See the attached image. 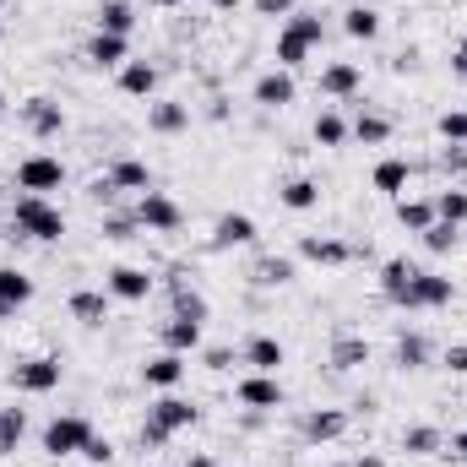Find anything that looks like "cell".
<instances>
[{
	"label": "cell",
	"instance_id": "3",
	"mask_svg": "<svg viewBox=\"0 0 467 467\" xmlns=\"http://www.w3.org/2000/svg\"><path fill=\"white\" fill-rule=\"evenodd\" d=\"M60 185H66V163H60V158L27 152V158L16 163V191H22V196H49V191H60Z\"/></svg>",
	"mask_w": 467,
	"mask_h": 467
},
{
	"label": "cell",
	"instance_id": "25",
	"mask_svg": "<svg viewBox=\"0 0 467 467\" xmlns=\"http://www.w3.org/2000/svg\"><path fill=\"white\" fill-rule=\"evenodd\" d=\"M397 223L408 234H424L435 223V196H397Z\"/></svg>",
	"mask_w": 467,
	"mask_h": 467
},
{
	"label": "cell",
	"instance_id": "57",
	"mask_svg": "<svg viewBox=\"0 0 467 467\" xmlns=\"http://www.w3.org/2000/svg\"><path fill=\"white\" fill-rule=\"evenodd\" d=\"M213 5H218V11H239V5H244V0H213Z\"/></svg>",
	"mask_w": 467,
	"mask_h": 467
},
{
	"label": "cell",
	"instance_id": "38",
	"mask_svg": "<svg viewBox=\"0 0 467 467\" xmlns=\"http://www.w3.org/2000/svg\"><path fill=\"white\" fill-rule=\"evenodd\" d=\"M0 299H5V305H16V310H22V305H27V299H33V277H27V272H22V266H0Z\"/></svg>",
	"mask_w": 467,
	"mask_h": 467
},
{
	"label": "cell",
	"instance_id": "45",
	"mask_svg": "<svg viewBox=\"0 0 467 467\" xmlns=\"http://www.w3.org/2000/svg\"><path fill=\"white\" fill-rule=\"evenodd\" d=\"M202 364L223 375V369H234V364H244V353H239V348H223V343H218V348H202Z\"/></svg>",
	"mask_w": 467,
	"mask_h": 467
},
{
	"label": "cell",
	"instance_id": "8",
	"mask_svg": "<svg viewBox=\"0 0 467 467\" xmlns=\"http://www.w3.org/2000/svg\"><path fill=\"white\" fill-rule=\"evenodd\" d=\"M104 294L109 299H125V305H141L152 294V272L147 266H109L104 272Z\"/></svg>",
	"mask_w": 467,
	"mask_h": 467
},
{
	"label": "cell",
	"instance_id": "60",
	"mask_svg": "<svg viewBox=\"0 0 467 467\" xmlns=\"http://www.w3.org/2000/svg\"><path fill=\"white\" fill-rule=\"evenodd\" d=\"M321 467H348V462H321Z\"/></svg>",
	"mask_w": 467,
	"mask_h": 467
},
{
	"label": "cell",
	"instance_id": "54",
	"mask_svg": "<svg viewBox=\"0 0 467 467\" xmlns=\"http://www.w3.org/2000/svg\"><path fill=\"white\" fill-rule=\"evenodd\" d=\"M353 467H386V457H375V451H364V457H358Z\"/></svg>",
	"mask_w": 467,
	"mask_h": 467
},
{
	"label": "cell",
	"instance_id": "17",
	"mask_svg": "<svg viewBox=\"0 0 467 467\" xmlns=\"http://www.w3.org/2000/svg\"><path fill=\"white\" fill-rule=\"evenodd\" d=\"M255 218L250 213H223L218 223H213V250H234V244H255Z\"/></svg>",
	"mask_w": 467,
	"mask_h": 467
},
{
	"label": "cell",
	"instance_id": "27",
	"mask_svg": "<svg viewBox=\"0 0 467 467\" xmlns=\"http://www.w3.org/2000/svg\"><path fill=\"white\" fill-rule=\"evenodd\" d=\"M419 272H424V266H413L408 255H386V261H380V294H386V299H397Z\"/></svg>",
	"mask_w": 467,
	"mask_h": 467
},
{
	"label": "cell",
	"instance_id": "14",
	"mask_svg": "<svg viewBox=\"0 0 467 467\" xmlns=\"http://www.w3.org/2000/svg\"><path fill=\"white\" fill-rule=\"evenodd\" d=\"M348 424H353V419L343 413V408H310L299 430H305V441H316V446H321V441H343V435H348Z\"/></svg>",
	"mask_w": 467,
	"mask_h": 467
},
{
	"label": "cell",
	"instance_id": "13",
	"mask_svg": "<svg viewBox=\"0 0 467 467\" xmlns=\"http://www.w3.org/2000/svg\"><path fill=\"white\" fill-rule=\"evenodd\" d=\"M185 380V353H158V358H147L141 364V386H152V391H174Z\"/></svg>",
	"mask_w": 467,
	"mask_h": 467
},
{
	"label": "cell",
	"instance_id": "9",
	"mask_svg": "<svg viewBox=\"0 0 467 467\" xmlns=\"http://www.w3.org/2000/svg\"><path fill=\"white\" fill-rule=\"evenodd\" d=\"M16 115H22V125H27V130H33L38 141H55V136L66 130V109H60L55 99H44V93H38V99H27V104H22Z\"/></svg>",
	"mask_w": 467,
	"mask_h": 467
},
{
	"label": "cell",
	"instance_id": "12",
	"mask_svg": "<svg viewBox=\"0 0 467 467\" xmlns=\"http://www.w3.org/2000/svg\"><path fill=\"white\" fill-rule=\"evenodd\" d=\"M147 419L158 424V430H169V435H180V430H191L196 419H202V408L196 402H185V397H174V391H163L152 408H147Z\"/></svg>",
	"mask_w": 467,
	"mask_h": 467
},
{
	"label": "cell",
	"instance_id": "47",
	"mask_svg": "<svg viewBox=\"0 0 467 467\" xmlns=\"http://www.w3.org/2000/svg\"><path fill=\"white\" fill-rule=\"evenodd\" d=\"M82 457H88V462H93V467H109V462H115V446H109L104 435H93V441L82 446Z\"/></svg>",
	"mask_w": 467,
	"mask_h": 467
},
{
	"label": "cell",
	"instance_id": "30",
	"mask_svg": "<svg viewBox=\"0 0 467 467\" xmlns=\"http://www.w3.org/2000/svg\"><path fill=\"white\" fill-rule=\"evenodd\" d=\"M343 33L358 38V44H375V38H380V11H375V5H348V11H343Z\"/></svg>",
	"mask_w": 467,
	"mask_h": 467
},
{
	"label": "cell",
	"instance_id": "41",
	"mask_svg": "<svg viewBox=\"0 0 467 467\" xmlns=\"http://www.w3.org/2000/svg\"><path fill=\"white\" fill-rule=\"evenodd\" d=\"M169 294H174V316H191V321H207V299H202L196 288H185V277H180V283H169Z\"/></svg>",
	"mask_w": 467,
	"mask_h": 467
},
{
	"label": "cell",
	"instance_id": "26",
	"mask_svg": "<svg viewBox=\"0 0 467 467\" xmlns=\"http://www.w3.org/2000/svg\"><path fill=\"white\" fill-rule=\"evenodd\" d=\"M348 136H358L364 147H386L391 141V115H380V109H358L348 125Z\"/></svg>",
	"mask_w": 467,
	"mask_h": 467
},
{
	"label": "cell",
	"instance_id": "31",
	"mask_svg": "<svg viewBox=\"0 0 467 467\" xmlns=\"http://www.w3.org/2000/svg\"><path fill=\"white\" fill-rule=\"evenodd\" d=\"M250 277H255V288H288L294 283V261L288 255H261Z\"/></svg>",
	"mask_w": 467,
	"mask_h": 467
},
{
	"label": "cell",
	"instance_id": "16",
	"mask_svg": "<svg viewBox=\"0 0 467 467\" xmlns=\"http://www.w3.org/2000/svg\"><path fill=\"white\" fill-rule=\"evenodd\" d=\"M185 125H191V104H180V99H152V104H147V130L180 136Z\"/></svg>",
	"mask_w": 467,
	"mask_h": 467
},
{
	"label": "cell",
	"instance_id": "40",
	"mask_svg": "<svg viewBox=\"0 0 467 467\" xmlns=\"http://www.w3.org/2000/svg\"><path fill=\"white\" fill-rule=\"evenodd\" d=\"M457 244H462V229H457V223H441V218H435V223L424 229V250H430V255H451Z\"/></svg>",
	"mask_w": 467,
	"mask_h": 467
},
{
	"label": "cell",
	"instance_id": "33",
	"mask_svg": "<svg viewBox=\"0 0 467 467\" xmlns=\"http://www.w3.org/2000/svg\"><path fill=\"white\" fill-rule=\"evenodd\" d=\"M22 435H27V408H0V457H16V446H22Z\"/></svg>",
	"mask_w": 467,
	"mask_h": 467
},
{
	"label": "cell",
	"instance_id": "42",
	"mask_svg": "<svg viewBox=\"0 0 467 467\" xmlns=\"http://www.w3.org/2000/svg\"><path fill=\"white\" fill-rule=\"evenodd\" d=\"M136 229H141V223H136V213H115V207H109V213L99 218V234H104V239H115V244L136 239Z\"/></svg>",
	"mask_w": 467,
	"mask_h": 467
},
{
	"label": "cell",
	"instance_id": "36",
	"mask_svg": "<svg viewBox=\"0 0 467 467\" xmlns=\"http://www.w3.org/2000/svg\"><path fill=\"white\" fill-rule=\"evenodd\" d=\"M435 218L441 223H467V185H446V191H435Z\"/></svg>",
	"mask_w": 467,
	"mask_h": 467
},
{
	"label": "cell",
	"instance_id": "29",
	"mask_svg": "<svg viewBox=\"0 0 467 467\" xmlns=\"http://www.w3.org/2000/svg\"><path fill=\"white\" fill-rule=\"evenodd\" d=\"M402 451L408 457H441L446 451V435L435 424H413V430H402Z\"/></svg>",
	"mask_w": 467,
	"mask_h": 467
},
{
	"label": "cell",
	"instance_id": "1",
	"mask_svg": "<svg viewBox=\"0 0 467 467\" xmlns=\"http://www.w3.org/2000/svg\"><path fill=\"white\" fill-rule=\"evenodd\" d=\"M11 234L16 239H38V244H55V239H66V213L49 196H16L11 202Z\"/></svg>",
	"mask_w": 467,
	"mask_h": 467
},
{
	"label": "cell",
	"instance_id": "34",
	"mask_svg": "<svg viewBox=\"0 0 467 467\" xmlns=\"http://www.w3.org/2000/svg\"><path fill=\"white\" fill-rule=\"evenodd\" d=\"M391 358H397V369H424V364H430V337H424V332H402L397 348H391Z\"/></svg>",
	"mask_w": 467,
	"mask_h": 467
},
{
	"label": "cell",
	"instance_id": "20",
	"mask_svg": "<svg viewBox=\"0 0 467 467\" xmlns=\"http://www.w3.org/2000/svg\"><path fill=\"white\" fill-rule=\"evenodd\" d=\"M119 93L152 99V93H158V66H152V60H125V66H119Z\"/></svg>",
	"mask_w": 467,
	"mask_h": 467
},
{
	"label": "cell",
	"instance_id": "56",
	"mask_svg": "<svg viewBox=\"0 0 467 467\" xmlns=\"http://www.w3.org/2000/svg\"><path fill=\"white\" fill-rule=\"evenodd\" d=\"M11 316H16V305H5V299H0V327H5Z\"/></svg>",
	"mask_w": 467,
	"mask_h": 467
},
{
	"label": "cell",
	"instance_id": "39",
	"mask_svg": "<svg viewBox=\"0 0 467 467\" xmlns=\"http://www.w3.org/2000/svg\"><path fill=\"white\" fill-rule=\"evenodd\" d=\"M358 364H369V343L364 337H337L332 343V369H358Z\"/></svg>",
	"mask_w": 467,
	"mask_h": 467
},
{
	"label": "cell",
	"instance_id": "53",
	"mask_svg": "<svg viewBox=\"0 0 467 467\" xmlns=\"http://www.w3.org/2000/svg\"><path fill=\"white\" fill-rule=\"evenodd\" d=\"M446 451H451V462H467V430H457V435L446 441Z\"/></svg>",
	"mask_w": 467,
	"mask_h": 467
},
{
	"label": "cell",
	"instance_id": "24",
	"mask_svg": "<svg viewBox=\"0 0 467 467\" xmlns=\"http://www.w3.org/2000/svg\"><path fill=\"white\" fill-rule=\"evenodd\" d=\"M109 185L141 196V191H152V169H147L141 158H115V163H109Z\"/></svg>",
	"mask_w": 467,
	"mask_h": 467
},
{
	"label": "cell",
	"instance_id": "50",
	"mask_svg": "<svg viewBox=\"0 0 467 467\" xmlns=\"http://www.w3.org/2000/svg\"><path fill=\"white\" fill-rule=\"evenodd\" d=\"M255 16H294V0H250Z\"/></svg>",
	"mask_w": 467,
	"mask_h": 467
},
{
	"label": "cell",
	"instance_id": "52",
	"mask_svg": "<svg viewBox=\"0 0 467 467\" xmlns=\"http://www.w3.org/2000/svg\"><path fill=\"white\" fill-rule=\"evenodd\" d=\"M451 77H457V82H467V33H462V44L451 49Z\"/></svg>",
	"mask_w": 467,
	"mask_h": 467
},
{
	"label": "cell",
	"instance_id": "49",
	"mask_svg": "<svg viewBox=\"0 0 467 467\" xmlns=\"http://www.w3.org/2000/svg\"><path fill=\"white\" fill-rule=\"evenodd\" d=\"M169 441H174L169 430H158L152 419H141V446H152V451H158V446H169Z\"/></svg>",
	"mask_w": 467,
	"mask_h": 467
},
{
	"label": "cell",
	"instance_id": "48",
	"mask_svg": "<svg viewBox=\"0 0 467 467\" xmlns=\"http://www.w3.org/2000/svg\"><path fill=\"white\" fill-rule=\"evenodd\" d=\"M441 364H446L451 375H467V343H451V348L441 353Z\"/></svg>",
	"mask_w": 467,
	"mask_h": 467
},
{
	"label": "cell",
	"instance_id": "15",
	"mask_svg": "<svg viewBox=\"0 0 467 467\" xmlns=\"http://www.w3.org/2000/svg\"><path fill=\"white\" fill-rule=\"evenodd\" d=\"M358 88H364L358 60H332V66H321V93H327V99H353Z\"/></svg>",
	"mask_w": 467,
	"mask_h": 467
},
{
	"label": "cell",
	"instance_id": "28",
	"mask_svg": "<svg viewBox=\"0 0 467 467\" xmlns=\"http://www.w3.org/2000/svg\"><path fill=\"white\" fill-rule=\"evenodd\" d=\"M369 180H375V191H386V196H402V191H408V180H413V163H402V158H380Z\"/></svg>",
	"mask_w": 467,
	"mask_h": 467
},
{
	"label": "cell",
	"instance_id": "22",
	"mask_svg": "<svg viewBox=\"0 0 467 467\" xmlns=\"http://www.w3.org/2000/svg\"><path fill=\"white\" fill-rule=\"evenodd\" d=\"M163 348L169 353H202V321H191V316H169V327H163Z\"/></svg>",
	"mask_w": 467,
	"mask_h": 467
},
{
	"label": "cell",
	"instance_id": "43",
	"mask_svg": "<svg viewBox=\"0 0 467 467\" xmlns=\"http://www.w3.org/2000/svg\"><path fill=\"white\" fill-rule=\"evenodd\" d=\"M288 27H294L305 44H327V22H321L316 11H294V16H288Z\"/></svg>",
	"mask_w": 467,
	"mask_h": 467
},
{
	"label": "cell",
	"instance_id": "19",
	"mask_svg": "<svg viewBox=\"0 0 467 467\" xmlns=\"http://www.w3.org/2000/svg\"><path fill=\"white\" fill-rule=\"evenodd\" d=\"M130 60V38H119V33H93V44H88V66H99V71H119Z\"/></svg>",
	"mask_w": 467,
	"mask_h": 467
},
{
	"label": "cell",
	"instance_id": "35",
	"mask_svg": "<svg viewBox=\"0 0 467 467\" xmlns=\"http://www.w3.org/2000/svg\"><path fill=\"white\" fill-rule=\"evenodd\" d=\"M310 49H316V44H305V38H299L294 27H283V33H277V49H272V55H277V66H283V71H299V66L310 60Z\"/></svg>",
	"mask_w": 467,
	"mask_h": 467
},
{
	"label": "cell",
	"instance_id": "11",
	"mask_svg": "<svg viewBox=\"0 0 467 467\" xmlns=\"http://www.w3.org/2000/svg\"><path fill=\"white\" fill-rule=\"evenodd\" d=\"M250 99L261 104V109H288L294 99H299V82H294V71H266V77H255V88H250Z\"/></svg>",
	"mask_w": 467,
	"mask_h": 467
},
{
	"label": "cell",
	"instance_id": "44",
	"mask_svg": "<svg viewBox=\"0 0 467 467\" xmlns=\"http://www.w3.org/2000/svg\"><path fill=\"white\" fill-rule=\"evenodd\" d=\"M435 130H441V141H457V147H467V109H446V115L435 119Z\"/></svg>",
	"mask_w": 467,
	"mask_h": 467
},
{
	"label": "cell",
	"instance_id": "51",
	"mask_svg": "<svg viewBox=\"0 0 467 467\" xmlns=\"http://www.w3.org/2000/svg\"><path fill=\"white\" fill-rule=\"evenodd\" d=\"M88 196H93V202H99V207H109V202H115L119 191H115V185H109V174H99V180H93V185H88Z\"/></svg>",
	"mask_w": 467,
	"mask_h": 467
},
{
	"label": "cell",
	"instance_id": "5",
	"mask_svg": "<svg viewBox=\"0 0 467 467\" xmlns=\"http://www.w3.org/2000/svg\"><path fill=\"white\" fill-rule=\"evenodd\" d=\"M60 380H66V364L49 358V353H38V358H16V364H11V386H16L22 397H44V391H55Z\"/></svg>",
	"mask_w": 467,
	"mask_h": 467
},
{
	"label": "cell",
	"instance_id": "37",
	"mask_svg": "<svg viewBox=\"0 0 467 467\" xmlns=\"http://www.w3.org/2000/svg\"><path fill=\"white\" fill-rule=\"evenodd\" d=\"M310 136H316V147H343L348 141V119L337 115V109H321L316 125H310Z\"/></svg>",
	"mask_w": 467,
	"mask_h": 467
},
{
	"label": "cell",
	"instance_id": "46",
	"mask_svg": "<svg viewBox=\"0 0 467 467\" xmlns=\"http://www.w3.org/2000/svg\"><path fill=\"white\" fill-rule=\"evenodd\" d=\"M441 169H446L451 180H462V174H467V147H457V141H446V147H441Z\"/></svg>",
	"mask_w": 467,
	"mask_h": 467
},
{
	"label": "cell",
	"instance_id": "23",
	"mask_svg": "<svg viewBox=\"0 0 467 467\" xmlns=\"http://www.w3.org/2000/svg\"><path fill=\"white\" fill-rule=\"evenodd\" d=\"M239 353H244V364H250V369H261V375H277V369H283V358H288L283 343H277V337H266V332H261V337H250Z\"/></svg>",
	"mask_w": 467,
	"mask_h": 467
},
{
	"label": "cell",
	"instance_id": "10",
	"mask_svg": "<svg viewBox=\"0 0 467 467\" xmlns=\"http://www.w3.org/2000/svg\"><path fill=\"white\" fill-rule=\"evenodd\" d=\"M299 255L316 261V266H348L358 250L348 239H337V234H299Z\"/></svg>",
	"mask_w": 467,
	"mask_h": 467
},
{
	"label": "cell",
	"instance_id": "6",
	"mask_svg": "<svg viewBox=\"0 0 467 467\" xmlns=\"http://www.w3.org/2000/svg\"><path fill=\"white\" fill-rule=\"evenodd\" d=\"M130 213H136V223H141L147 234H174L180 223H185L180 202H174V196H163V191H141Z\"/></svg>",
	"mask_w": 467,
	"mask_h": 467
},
{
	"label": "cell",
	"instance_id": "7",
	"mask_svg": "<svg viewBox=\"0 0 467 467\" xmlns=\"http://www.w3.org/2000/svg\"><path fill=\"white\" fill-rule=\"evenodd\" d=\"M234 397H239V408H250V413H277V408H283L277 375H261V369H250V375L234 386Z\"/></svg>",
	"mask_w": 467,
	"mask_h": 467
},
{
	"label": "cell",
	"instance_id": "55",
	"mask_svg": "<svg viewBox=\"0 0 467 467\" xmlns=\"http://www.w3.org/2000/svg\"><path fill=\"white\" fill-rule=\"evenodd\" d=\"M185 467H218V462H213V457H202V451H196V457H185Z\"/></svg>",
	"mask_w": 467,
	"mask_h": 467
},
{
	"label": "cell",
	"instance_id": "32",
	"mask_svg": "<svg viewBox=\"0 0 467 467\" xmlns=\"http://www.w3.org/2000/svg\"><path fill=\"white\" fill-rule=\"evenodd\" d=\"M130 27H136V5H130V0H104V5H99V33L130 38Z\"/></svg>",
	"mask_w": 467,
	"mask_h": 467
},
{
	"label": "cell",
	"instance_id": "2",
	"mask_svg": "<svg viewBox=\"0 0 467 467\" xmlns=\"http://www.w3.org/2000/svg\"><path fill=\"white\" fill-rule=\"evenodd\" d=\"M93 441V424L82 419V413H60V419H49L44 424V457H82V446Z\"/></svg>",
	"mask_w": 467,
	"mask_h": 467
},
{
	"label": "cell",
	"instance_id": "21",
	"mask_svg": "<svg viewBox=\"0 0 467 467\" xmlns=\"http://www.w3.org/2000/svg\"><path fill=\"white\" fill-rule=\"evenodd\" d=\"M277 202H283L288 213H316V207H321V185H316L310 174H294L288 185H277Z\"/></svg>",
	"mask_w": 467,
	"mask_h": 467
},
{
	"label": "cell",
	"instance_id": "59",
	"mask_svg": "<svg viewBox=\"0 0 467 467\" xmlns=\"http://www.w3.org/2000/svg\"><path fill=\"white\" fill-rule=\"evenodd\" d=\"M0 125H5V93H0Z\"/></svg>",
	"mask_w": 467,
	"mask_h": 467
},
{
	"label": "cell",
	"instance_id": "18",
	"mask_svg": "<svg viewBox=\"0 0 467 467\" xmlns=\"http://www.w3.org/2000/svg\"><path fill=\"white\" fill-rule=\"evenodd\" d=\"M109 305H115V299H109L104 288H77L66 310H71V321H82V327H104V321H109Z\"/></svg>",
	"mask_w": 467,
	"mask_h": 467
},
{
	"label": "cell",
	"instance_id": "4",
	"mask_svg": "<svg viewBox=\"0 0 467 467\" xmlns=\"http://www.w3.org/2000/svg\"><path fill=\"white\" fill-rule=\"evenodd\" d=\"M451 299H457V283H451V277H441V272H419L391 305H397V310H441V305H451Z\"/></svg>",
	"mask_w": 467,
	"mask_h": 467
},
{
	"label": "cell",
	"instance_id": "58",
	"mask_svg": "<svg viewBox=\"0 0 467 467\" xmlns=\"http://www.w3.org/2000/svg\"><path fill=\"white\" fill-rule=\"evenodd\" d=\"M152 5H185V0H152Z\"/></svg>",
	"mask_w": 467,
	"mask_h": 467
}]
</instances>
